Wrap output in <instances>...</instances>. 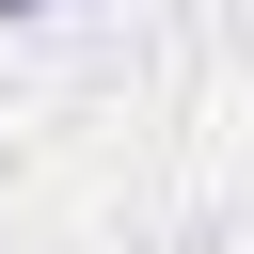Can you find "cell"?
<instances>
[{"label":"cell","instance_id":"cell-1","mask_svg":"<svg viewBox=\"0 0 254 254\" xmlns=\"http://www.w3.org/2000/svg\"><path fill=\"white\" fill-rule=\"evenodd\" d=\"M0 16H48V0H0Z\"/></svg>","mask_w":254,"mask_h":254}]
</instances>
